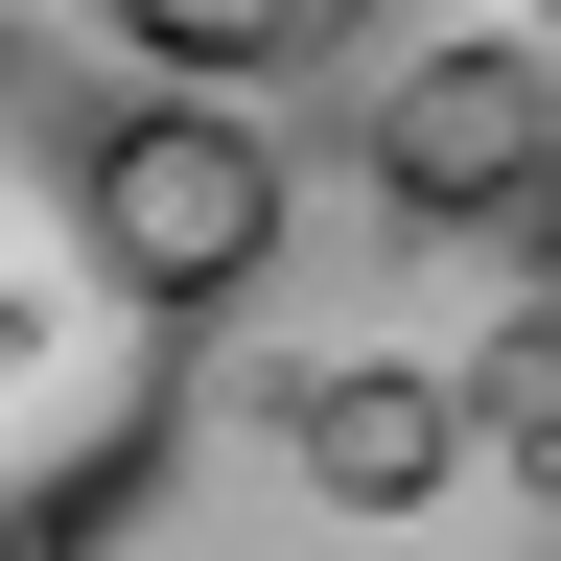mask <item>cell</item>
<instances>
[{
	"instance_id": "cell-7",
	"label": "cell",
	"mask_w": 561,
	"mask_h": 561,
	"mask_svg": "<svg viewBox=\"0 0 561 561\" xmlns=\"http://www.w3.org/2000/svg\"><path fill=\"white\" fill-rule=\"evenodd\" d=\"M515 305H538V328H561V210H538V280H515Z\"/></svg>"
},
{
	"instance_id": "cell-2",
	"label": "cell",
	"mask_w": 561,
	"mask_h": 561,
	"mask_svg": "<svg viewBox=\"0 0 561 561\" xmlns=\"http://www.w3.org/2000/svg\"><path fill=\"white\" fill-rule=\"evenodd\" d=\"M351 164H375L398 234H538L561 210V47H515V24L398 47L375 94H351Z\"/></svg>"
},
{
	"instance_id": "cell-5",
	"label": "cell",
	"mask_w": 561,
	"mask_h": 561,
	"mask_svg": "<svg viewBox=\"0 0 561 561\" xmlns=\"http://www.w3.org/2000/svg\"><path fill=\"white\" fill-rule=\"evenodd\" d=\"M94 24L164 70V94H280V70H351L375 0H94Z\"/></svg>"
},
{
	"instance_id": "cell-3",
	"label": "cell",
	"mask_w": 561,
	"mask_h": 561,
	"mask_svg": "<svg viewBox=\"0 0 561 561\" xmlns=\"http://www.w3.org/2000/svg\"><path fill=\"white\" fill-rule=\"evenodd\" d=\"M94 234H117V257L210 328V305H257V280H280L305 164H280L234 94H94Z\"/></svg>"
},
{
	"instance_id": "cell-4",
	"label": "cell",
	"mask_w": 561,
	"mask_h": 561,
	"mask_svg": "<svg viewBox=\"0 0 561 561\" xmlns=\"http://www.w3.org/2000/svg\"><path fill=\"white\" fill-rule=\"evenodd\" d=\"M280 468H305L328 515H421V491H468V375L328 351V375H280Z\"/></svg>"
},
{
	"instance_id": "cell-6",
	"label": "cell",
	"mask_w": 561,
	"mask_h": 561,
	"mask_svg": "<svg viewBox=\"0 0 561 561\" xmlns=\"http://www.w3.org/2000/svg\"><path fill=\"white\" fill-rule=\"evenodd\" d=\"M468 445H515V468L561 491V328H538V305H515V328L468 351Z\"/></svg>"
},
{
	"instance_id": "cell-1",
	"label": "cell",
	"mask_w": 561,
	"mask_h": 561,
	"mask_svg": "<svg viewBox=\"0 0 561 561\" xmlns=\"http://www.w3.org/2000/svg\"><path fill=\"white\" fill-rule=\"evenodd\" d=\"M187 445V305L94 234V70L0 24V561H117Z\"/></svg>"
}]
</instances>
